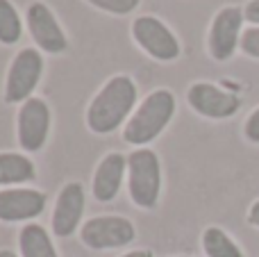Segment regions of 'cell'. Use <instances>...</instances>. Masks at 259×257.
I'll return each mask as SVG.
<instances>
[{
  "mask_svg": "<svg viewBox=\"0 0 259 257\" xmlns=\"http://www.w3.org/2000/svg\"><path fill=\"white\" fill-rule=\"evenodd\" d=\"M18 246H21L23 257H57L50 235L46 232L44 226H36V223L23 228L18 235Z\"/></svg>",
  "mask_w": 259,
  "mask_h": 257,
  "instance_id": "obj_15",
  "label": "cell"
},
{
  "mask_svg": "<svg viewBox=\"0 0 259 257\" xmlns=\"http://www.w3.org/2000/svg\"><path fill=\"white\" fill-rule=\"evenodd\" d=\"M243 23H246L243 7L228 5L216 12L209 27V36H207V50L216 62H228L237 53L243 34Z\"/></svg>",
  "mask_w": 259,
  "mask_h": 257,
  "instance_id": "obj_4",
  "label": "cell"
},
{
  "mask_svg": "<svg viewBox=\"0 0 259 257\" xmlns=\"http://www.w3.org/2000/svg\"><path fill=\"white\" fill-rule=\"evenodd\" d=\"M137 103V84L132 77L116 75L96 94L87 109V125L96 135H109L118 130Z\"/></svg>",
  "mask_w": 259,
  "mask_h": 257,
  "instance_id": "obj_1",
  "label": "cell"
},
{
  "mask_svg": "<svg viewBox=\"0 0 259 257\" xmlns=\"http://www.w3.org/2000/svg\"><path fill=\"white\" fill-rule=\"evenodd\" d=\"M84 187L80 182H68L57 196V205L53 212V232L57 237H71L77 230L84 214Z\"/></svg>",
  "mask_w": 259,
  "mask_h": 257,
  "instance_id": "obj_11",
  "label": "cell"
},
{
  "mask_svg": "<svg viewBox=\"0 0 259 257\" xmlns=\"http://www.w3.org/2000/svg\"><path fill=\"white\" fill-rule=\"evenodd\" d=\"M36 171L30 157L21 153H0V185H21L34 180Z\"/></svg>",
  "mask_w": 259,
  "mask_h": 257,
  "instance_id": "obj_14",
  "label": "cell"
},
{
  "mask_svg": "<svg viewBox=\"0 0 259 257\" xmlns=\"http://www.w3.org/2000/svg\"><path fill=\"white\" fill-rule=\"evenodd\" d=\"M50 132V109L46 100L27 98L18 112V144L27 153H36L46 146Z\"/></svg>",
  "mask_w": 259,
  "mask_h": 257,
  "instance_id": "obj_9",
  "label": "cell"
},
{
  "mask_svg": "<svg viewBox=\"0 0 259 257\" xmlns=\"http://www.w3.org/2000/svg\"><path fill=\"white\" fill-rule=\"evenodd\" d=\"M239 48H241V53L246 55V57L259 59V25H250L243 30Z\"/></svg>",
  "mask_w": 259,
  "mask_h": 257,
  "instance_id": "obj_19",
  "label": "cell"
},
{
  "mask_svg": "<svg viewBox=\"0 0 259 257\" xmlns=\"http://www.w3.org/2000/svg\"><path fill=\"white\" fill-rule=\"evenodd\" d=\"M25 21L30 36L41 50H46L50 55H59L68 48L66 34H64L62 25L57 23L55 14L50 12V7L46 3H32L25 12Z\"/></svg>",
  "mask_w": 259,
  "mask_h": 257,
  "instance_id": "obj_10",
  "label": "cell"
},
{
  "mask_svg": "<svg viewBox=\"0 0 259 257\" xmlns=\"http://www.w3.org/2000/svg\"><path fill=\"white\" fill-rule=\"evenodd\" d=\"M243 16H246L248 23L259 25V0H250V3L243 5Z\"/></svg>",
  "mask_w": 259,
  "mask_h": 257,
  "instance_id": "obj_21",
  "label": "cell"
},
{
  "mask_svg": "<svg viewBox=\"0 0 259 257\" xmlns=\"http://www.w3.org/2000/svg\"><path fill=\"white\" fill-rule=\"evenodd\" d=\"M0 257H16L12 250H0Z\"/></svg>",
  "mask_w": 259,
  "mask_h": 257,
  "instance_id": "obj_24",
  "label": "cell"
},
{
  "mask_svg": "<svg viewBox=\"0 0 259 257\" xmlns=\"http://www.w3.org/2000/svg\"><path fill=\"white\" fill-rule=\"evenodd\" d=\"M202 250L207 257H246L237 241L219 226H209L202 232Z\"/></svg>",
  "mask_w": 259,
  "mask_h": 257,
  "instance_id": "obj_16",
  "label": "cell"
},
{
  "mask_svg": "<svg viewBox=\"0 0 259 257\" xmlns=\"http://www.w3.org/2000/svg\"><path fill=\"white\" fill-rule=\"evenodd\" d=\"M23 23L16 7L9 0H0V44L12 46L21 39Z\"/></svg>",
  "mask_w": 259,
  "mask_h": 257,
  "instance_id": "obj_17",
  "label": "cell"
},
{
  "mask_svg": "<svg viewBox=\"0 0 259 257\" xmlns=\"http://www.w3.org/2000/svg\"><path fill=\"white\" fill-rule=\"evenodd\" d=\"M248 223H250V226H255V228H259V198L250 205V209H248Z\"/></svg>",
  "mask_w": 259,
  "mask_h": 257,
  "instance_id": "obj_22",
  "label": "cell"
},
{
  "mask_svg": "<svg viewBox=\"0 0 259 257\" xmlns=\"http://www.w3.org/2000/svg\"><path fill=\"white\" fill-rule=\"evenodd\" d=\"M175 114V96L168 89H155L146 96L123 130V139L132 146H146L166 130Z\"/></svg>",
  "mask_w": 259,
  "mask_h": 257,
  "instance_id": "obj_2",
  "label": "cell"
},
{
  "mask_svg": "<svg viewBox=\"0 0 259 257\" xmlns=\"http://www.w3.org/2000/svg\"><path fill=\"white\" fill-rule=\"evenodd\" d=\"M41 73H44V59H41L39 50L23 48L9 66L7 84H5V100L14 105L32 98V91L39 84Z\"/></svg>",
  "mask_w": 259,
  "mask_h": 257,
  "instance_id": "obj_6",
  "label": "cell"
},
{
  "mask_svg": "<svg viewBox=\"0 0 259 257\" xmlns=\"http://www.w3.org/2000/svg\"><path fill=\"white\" fill-rule=\"evenodd\" d=\"M123 257H152L150 250H132V253H125Z\"/></svg>",
  "mask_w": 259,
  "mask_h": 257,
  "instance_id": "obj_23",
  "label": "cell"
},
{
  "mask_svg": "<svg viewBox=\"0 0 259 257\" xmlns=\"http://www.w3.org/2000/svg\"><path fill=\"white\" fill-rule=\"evenodd\" d=\"M87 3H91L94 7L103 9V12L118 14V16L134 12L139 7V0H87Z\"/></svg>",
  "mask_w": 259,
  "mask_h": 257,
  "instance_id": "obj_18",
  "label": "cell"
},
{
  "mask_svg": "<svg viewBox=\"0 0 259 257\" xmlns=\"http://www.w3.org/2000/svg\"><path fill=\"white\" fill-rule=\"evenodd\" d=\"M187 100L191 105L193 112H198L205 118H230L241 109V98L232 91H225L221 87L211 84V82H196L189 87Z\"/></svg>",
  "mask_w": 259,
  "mask_h": 257,
  "instance_id": "obj_8",
  "label": "cell"
},
{
  "mask_svg": "<svg viewBox=\"0 0 259 257\" xmlns=\"http://www.w3.org/2000/svg\"><path fill=\"white\" fill-rule=\"evenodd\" d=\"M132 36L152 59L157 62H173L180 55V41L166 23L155 16H139L132 23Z\"/></svg>",
  "mask_w": 259,
  "mask_h": 257,
  "instance_id": "obj_7",
  "label": "cell"
},
{
  "mask_svg": "<svg viewBox=\"0 0 259 257\" xmlns=\"http://www.w3.org/2000/svg\"><path fill=\"white\" fill-rule=\"evenodd\" d=\"M137 230H134L132 221L125 217H94L82 226L80 239L87 248L94 250H109V248H121L134 241Z\"/></svg>",
  "mask_w": 259,
  "mask_h": 257,
  "instance_id": "obj_5",
  "label": "cell"
},
{
  "mask_svg": "<svg viewBox=\"0 0 259 257\" xmlns=\"http://www.w3.org/2000/svg\"><path fill=\"white\" fill-rule=\"evenodd\" d=\"M127 171V157L121 153H109L98 164L94 176V196L100 203H109L118 196L123 185V176Z\"/></svg>",
  "mask_w": 259,
  "mask_h": 257,
  "instance_id": "obj_13",
  "label": "cell"
},
{
  "mask_svg": "<svg viewBox=\"0 0 259 257\" xmlns=\"http://www.w3.org/2000/svg\"><path fill=\"white\" fill-rule=\"evenodd\" d=\"M127 187L130 198L143 209H152L161 191L159 157L150 148H137L127 155Z\"/></svg>",
  "mask_w": 259,
  "mask_h": 257,
  "instance_id": "obj_3",
  "label": "cell"
},
{
  "mask_svg": "<svg viewBox=\"0 0 259 257\" xmlns=\"http://www.w3.org/2000/svg\"><path fill=\"white\" fill-rule=\"evenodd\" d=\"M46 209V194L36 189L0 191V221L16 223L36 219Z\"/></svg>",
  "mask_w": 259,
  "mask_h": 257,
  "instance_id": "obj_12",
  "label": "cell"
},
{
  "mask_svg": "<svg viewBox=\"0 0 259 257\" xmlns=\"http://www.w3.org/2000/svg\"><path fill=\"white\" fill-rule=\"evenodd\" d=\"M243 135L250 144H259V105L250 112V116L246 118V125H243Z\"/></svg>",
  "mask_w": 259,
  "mask_h": 257,
  "instance_id": "obj_20",
  "label": "cell"
}]
</instances>
